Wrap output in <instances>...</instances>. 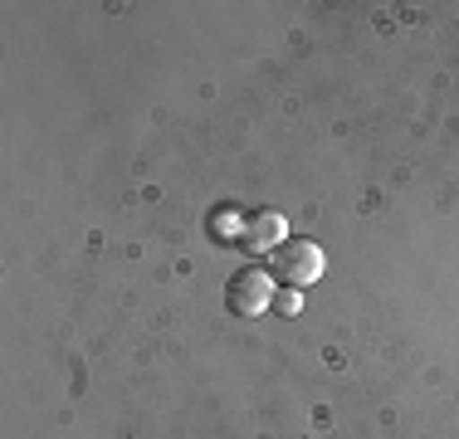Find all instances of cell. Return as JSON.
I'll return each mask as SVG.
<instances>
[{
	"mask_svg": "<svg viewBox=\"0 0 459 439\" xmlns=\"http://www.w3.org/2000/svg\"><path fill=\"white\" fill-rule=\"evenodd\" d=\"M323 273V249L308 245V239H283L274 249V263H269V279L283 283V288H308Z\"/></svg>",
	"mask_w": 459,
	"mask_h": 439,
	"instance_id": "6da1fadb",
	"label": "cell"
},
{
	"mask_svg": "<svg viewBox=\"0 0 459 439\" xmlns=\"http://www.w3.org/2000/svg\"><path fill=\"white\" fill-rule=\"evenodd\" d=\"M269 273L264 269H239L235 283H230V307H235L239 317H259L269 307Z\"/></svg>",
	"mask_w": 459,
	"mask_h": 439,
	"instance_id": "7a4b0ae2",
	"label": "cell"
},
{
	"mask_svg": "<svg viewBox=\"0 0 459 439\" xmlns=\"http://www.w3.org/2000/svg\"><path fill=\"white\" fill-rule=\"evenodd\" d=\"M239 245L245 249H279L283 245V220L279 215H249L239 225Z\"/></svg>",
	"mask_w": 459,
	"mask_h": 439,
	"instance_id": "3957f363",
	"label": "cell"
}]
</instances>
